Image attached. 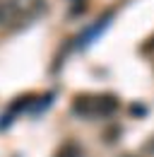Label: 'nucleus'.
<instances>
[{
    "label": "nucleus",
    "instance_id": "nucleus-6",
    "mask_svg": "<svg viewBox=\"0 0 154 157\" xmlns=\"http://www.w3.org/2000/svg\"><path fill=\"white\" fill-rule=\"evenodd\" d=\"M120 157H135V155H130V152H125V155H120Z\"/></svg>",
    "mask_w": 154,
    "mask_h": 157
},
{
    "label": "nucleus",
    "instance_id": "nucleus-4",
    "mask_svg": "<svg viewBox=\"0 0 154 157\" xmlns=\"http://www.w3.org/2000/svg\"><path fill=\"white\" fill-rule=\"evenodd\" d=\"M152 48H154V36H149V39H147V44H142V48H140V51H142V53H149Z\"/></svg>",
    "mask_w": 154,
    "mask_h": 157
},
{
    "label": "nucleus",
    "instance_id": "nucleus-1",
    "mask_svg": "<svg viewBox=\"0 0 154 157\" xmlns=\"http://www.w3.org/2000/svg\"><path fill=\"white\" fill-rule=\"evenodd\" d=\"M120 101L113 94H82L72 101V114L82 118H96V116H111L118 111Z\"/></svg>",
    "mask_w": 154,
    "mask_h": 157
},
{
    "label": "nucleus",
    "instance_id": "nucleus-3",
    "mask_svg": "<svg viewBox=\"0 0 154 157\" xmlns=\"http://www.w3.org/2000/svg\"><path fill=\"white\" fill-rule=\"evenodd\" d=\"M56 157H82V147L77 143H72V140H68V143H63L58 147Z\"/></svg>",
    "mask_w": 154,
    "mask_h": 157
},
{
    "label": "nucleus",
    "instance_id": "nucleus-2",
    "mask_svg": "<svg viewBox=\"0 0 154 157\" xmlns=\"http://www.w3.org/2000/svg\"><path fill=\"white\" fill-rule=\"evenodd\" d=\"M19 12H22V5L15 0H5L0 2V27H10L12 22L19 20Z\"/></svg>",
    "mask_w": 154,
    "mask_h": 157
},
{
    "label": "nucleus",
    "instance_id": "nucleus-5",
    "mask_svg": "<svg viewBox=\"0 0 154 157\" xmlns=\"http://www.w3.org/2000/svg\"><path fill=\"white\" fill-rule=\"evenodd\" d=\"M145 152H149V155H154V138L149 140V143H147V145H145Z\"/></svg>",
    "mask_w": 154,
    "mask_h": 157
}]
</instances>
